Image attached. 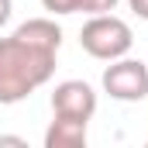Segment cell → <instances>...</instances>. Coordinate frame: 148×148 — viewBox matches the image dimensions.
<instances>
[{"mask_svg": "<svg viewBox=\"0 0 148 148\" xmlns=\"http://www.w3.org/2000/svg\"><path fill=\"white\" fill-rule=\"evenodd\" d=\"M55 73V52L35 48L17 35L0 38V103H21Z\"/></svg>", "mask_w": 148, "mask_h": 148, "instance_id": "6da1fadb", "label": "cell"}, {"mask_svg": "<svg viewBox=\"0 0 148 148\" xmlns=\"http://www.w3.org/2000/svg\"><path fill=\"white\" fill-rule=\"evenodd\" d=\"M79 45L86 55H93L100 62H114V59L131 52L134 35H131V24L124 17L107 10V14H90V21L79 31Z\"/></svg>", "mask_w": 148, "mask_h": 148, "instance_id": "7a4b0ae2", "label": "cell"}, {"mask_svg": "<svg viewBox=\"0 0 148 148\" xmlns=\"http://www.w3.org/2000/svg\"><path fill=\"white\" fill-rule=\"evenodd\" d=\"M103 93H110L121 103H138L148 97V66L141 59H114L103 69Z\"/></svg>", "mask_w": 148, "mask_h": 148, "instance_id": "3957f363", "label": "cell"}, {"mask_svg": "<svg viewBox=\"0 0 148 148\" xmlns=\"http://www.w3.org/2000/svg\"><path fill=\"white\" fill-rule=\"evenodd\" d=\"M52 114L90 121L97 114V93H93V86L83 83V79H62L52 90Z\"/></svg>", "mask_w": 148, "mask_h": 148, "instance_id": "277c9868", "label": "cell"}, {"mask_svg": "<svg viewBox=\"0 0 148 148\" xmlns=\"http://www.w3.org/2000/svg\"><path fill=\"white\" fill-rule=\"evenodd\" d=\"M86 124L90 121L52 114V124L45 131V148H86Z\"/></svg>", "mask_w": 148, "mask_h": 148, "instance_id": "5b68a950", "label": "cell"}, {"mask_svg": "<svg viewBox=\"0 0 148 148\" xmlns=\"http://www.w3.org/2000/svg\"><path fill=\"white\" fill-rule=\"evenodd\" d=\"M14 35L35 48H45V52H59V45H62V28L55 24V17H31Z\"/></svg>", "mask_w": 148, "mask_h": 148, "instance_id": "8992f818", "label": "cell"}, {"mask_svg": "<svg viewBox=\"0 0 148 148\" xmlns=\"http://www.w3.org/2000/svg\"><path fill=\"white\" fill-rule=\"evenodd\" d=\"M41 7L55 17V14H79V0H41Z\"/></svg>", "mask_w": 148, "mask_h": 148, "instance_id": "52a82bcc", "label": "cell"}, {"mask_svg": "<svg viewBox=\"0 0 148 148\" xmlns=\"http://www.w3.org/2000/svg\"><path fill=\"white\" fill-rule=\"evenodd\" d=\"M117 7V0H79V14H107Z\"/></svg>", "mask_w": 148, "mask_h": 148, "instance_id": "ba28073f", "label": "cell"}, {"mask_svg": "<svg viewBox=\"0 0 148 148\" xmlns=\"http://www.w3.org/2000/svg\"><path fill=\"white\" fill-rule=\"evenodd\" d=\"M127 3H131V10H134L141 21H148V0H127Z\"/></svg>", "mask_w": 148, "mask_h": 148, "instance_id": "9c48e42d", "label": "cell"}, {"mask_svg": "<svg viewBox=\"0 0 148 148\" xmlns=\"http://www.w3.org/2000/svg\"><path fill=\"white\" fill-rule=\"evenodd\" d=\"M10 10H14V0H0V28L10 21Z\"/></svg>", "mask_w": 148, "mask_h": 148, "instance_id": "30bf717a", "label": "cell"}, {"mask_svg": "<svg viewBox=\"0 0 148 148\" xmlns=\"http://www.w3.org/2000/svg\"><path fill=\"white\" fill-rule=\"evenodd\" d=\"M0 145H28V141H24V138H14V134H0Z\"/></svg>", "mask_w": 148, "mask_h": 148, "instance_id": "8fae6325", "label": "cell"}]
</instances>
